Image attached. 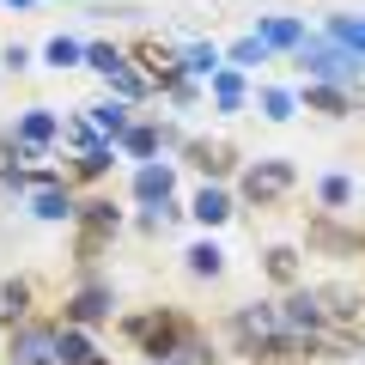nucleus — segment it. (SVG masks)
Listing matches in <instances>:
<instances>
[{"mask_svg": "<svg viewBox=\"0 0 365 365\" xmlns=\"http://www.w3.org/2000/svg\"><path fill=\"white\" fill-rule=\"evenodd\" d=\"M292 182V170L287 165H268V170H250V195H280Z\"/></svg>", "mask_w": 365, "mask_h": 365, "instance_id": "obj_1", "label": "nucleus"}, {"mask_svg": "<svg viewBox=\"0 0 365 365\" xmlns=\"http://www.w3.org/2000/svg\"><path fill=\"white\" fill-rule=\"evenodd\" d=\"M262 37H268V43H292V37H299V25H292V19H274Z\"/></svg>", "mask_w": 365, "mask_h": 365, "instance_id": "obj_2", "label": "nucleus"}, {"mask_svg": "<svg viewBox=\"0 0 365 365\" xmlns=\"http://www.w3.org/2000/svg\"><path fill=\"white\" fill-rule=\"evenodd\" d=\"M19 6H25V0H19Z\"/></svg>", "mask_w": 365, "mask_h": 365, "instance_id": "obj_3", "label": "nucleus"}]
</instances>
